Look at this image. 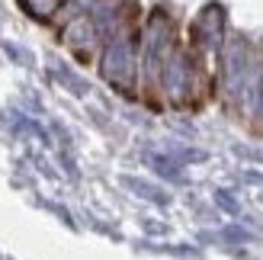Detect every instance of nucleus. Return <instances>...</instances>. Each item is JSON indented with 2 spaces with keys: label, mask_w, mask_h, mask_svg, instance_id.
I'll return each instance as SVG.
<instances>
[{
  "label": "nucleus",
  "mask_w": 263,
  "mask_h": 260,
  "mask_svg": "<svg viewBox=\"0 0 263 260\" xmlns=\"http://www.w3.org/2000/svg\"><path fill=\"white\" fill-rule=\"evenodd\" d=\"M170 58H174V26L167 23L164 13H154L151 23L144 26V42H141L144 77H148L151 84H161Z\"/></svg>",
  "instance_id": "obj_1"
},
{
  "label": "nucleus",
  "mask_w": 263,
  "mask_h": 260,
  "mask_svg": "<svg viewBox=\"0 0 263 260\" xmlns=\"http://www.w3.org/2000/svg\"><path fill=\"white\" fill-rule=\"evenodd\" d=\"M135 35H132V29H122L116 32L109 39L106 51H103V77L112 84V87H122L128 90L132 84H135Z\"/></svg>",
  "instance_id": "obj_2"
},
{
  "label": "nucleus",
  "mask_w": 263,
  "mask_h": 260,
  "mask_svg": "<svg viewBox=\"0 0 263 260\" xmlns=\"http://www.w3.org/2000/svg\"><path fill=\"white\" fill-rule=\"evenodd\" d=\"M161 84L167 87V94L174 97V100H183V97H186V90H193V64L174 51V58H170L167 68H164Z\"/></svg>",
  "instance_id": "obj_3"
},
{
  "label": "nucleus",
  "mask_w": 263,
  "mask_h": 260,
  "mask_svg": "<svg viewBox=\"0 0 263 260\" xmlns=\"http://www.w3.org/2000/svg\"><path fill=\"white\" fill-rule=\"evenodd\" d=\"M193 39H196V45H202V48L218 45V39H221V10L218 7H209L202 16L193 23Z\"/></svg>",
  "instance_id": "obj_4"
},
{
  "label": "nucleus",
  "mask_w": 263,
  "mask_h": 260,
  "mask_svg": "<svg viewBox=\"0 0 263 260\" xmlns=\"http://www.w3.org/2000/svg\"><path fill=\"white\" fill-rule=\"evenodd\" d=\"M20 4L32 13V16H39V20H48V16H55V13L61 10V4L64 0H20Z\"/></svg>",
  "instance_id": "obj_5"
}]
</instances>
